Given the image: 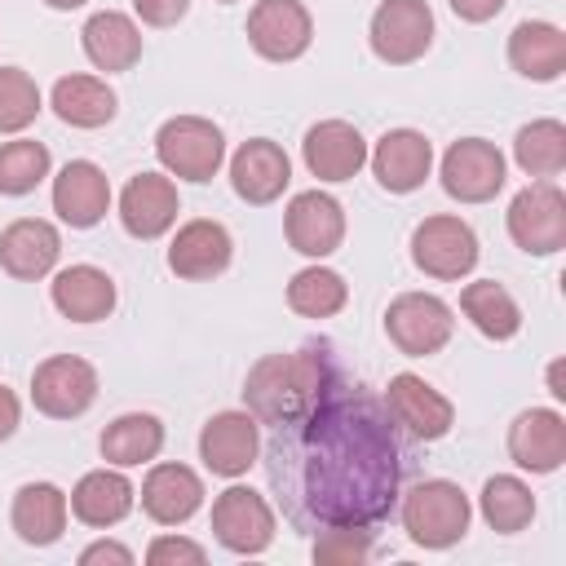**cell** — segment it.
Returning <instances> with one entry per match:
<instances>
[{"mask_svg": "<svg viewBox=\"0 0 566 566\" xmlns=\"http://www.w3.org/2000/svg\"><path fill=\"white\" fill-rule=\"evenodd\" d=\"M270 482L305 531L389 517L398 500V438L385 402L340 376L305 416L274 424Z\"/></svg>", "mask_w": 566, "mask_h": 566, "instance_id": "cell-1", "label": "cell"}, {"mask_svg": "<svg viewBox=\"0 0 566 566\" xmlns=\"http://www.w3.org/2000/svg\"><path fill=\"white\" fill-rule=\"evenodd\" d=\"M340 376H345L340 363L318 345L292 354H265L243 380V402L261 424H287L305 416Z\"/></svg>", "mask_w": 566, "mask_h": 566, "instance_id": "cell-2", "label": "cell"}, {"mask_svg": "<svg viewBox=\"0 0 566 566\" xmlns=\"http://www.w3.org/2000/svg\"><path fill=\"white\" fill-rule=\"evenodd\" d=\"M473 504L447 478H424L402 495V531L420 548H451L469 535Z\"/></svg>", "mask_w": 566, "mask_h": 566, "instance_id": "cell-3", "label": "cell"}, {"mask_svg": "<svg viewBox=\"0 0 566 566\" xmlns=\"http://www.w3.org/2000/svg\"><path fill=\"white\" fill-rule=\"evenodd\" d=\"M155 155H159V164H164L168 177L212 181L217 168L226 164V137L203 115H172L155 133Z\"/></svg>", "mask_w": 566, "mask_h": 566, "instance_id": "cell-4", "label": "cell"}, {"mask_svg": "<svg viewBox=\"0 0 566 566\" xmlns=\"http://www.w3.org/2000/svg\"><path fill=\"white\" fill-rule=\"evenodd\" d=\"M504 221H509V239L531 256H553L566 248V195L548 177L522 186Z\"/></svg>", "mask_w": 566, "mask_h": 566, "instance_id": "cell-5", "label": "cell"}, {"mask_svg": "<svg viewBox=\"0 0 566 566\" xmlns=\"http://www.w3.org/2000/svg\"><path fill=\"white\" fill-rule=\"evenodd\" d=\"M455 332V314L442 296L433 292H402L385 310V336L407 354V358H429L438 354Z\"/></svg>", "mask_w": 566, "mask_h": 566, "instance_id": "cell-6", "label": "cell"}, {"mask_svg": "<svg viewBox=\"0 0 566 566\" xmlns=\"http://www.w3.org/2000/svg\"><path fill=\"white\" fill-rule=\"evenodd\" d=\"M411 261L429 279H442V283L464 279L478 265V234L469 221L451 212H433L411 230Z\"/></svg>", "mask_w": 566, "mask_h": 566, "instance_id": "cell-7", "label": "cell"}, {"mask_svg": "<svg viewBox=\"0 0 566 566\" xmlns=\"http://www.w3.org/2000/svg\"><path fill=\"white\" fill-rule=\"evenodd\" d=\"M367 40H371V53L389 66L420 62L433 44V9L424 0H385L371 13Z\"/></svg>", "mask_w": 566, "mask_h": 566, "instance_id": "cell-8", "label": "cell"}, {"mask_svg": "<svg viewBox=\"0 0 566 566\" xmlns=\"http://www.w3.org/2000/svg\"><path fill=\"white\" fill-rule=\"evenodd\" d=\"M97 398V371L93 363L75 354H53L31 371V402L49 420H75Z\"/></svg>", "mask_w": 566, "mask_h": 566, "instance_id": "cell-9", "label": "cell"}, {"mask_svg": "<svg viewBox=\"0 0 566 566\" xmlns=\"http://www.w3.org/2000/svg\"><path fill=\"white\" fill-rule=\"evenodd\" d=\"M212 535L221 548L239 553V557H252V553H265L274 544V509L261 491L252 486H226L217 500H212Z\"/></svg>", "mask_w": 566, "mask_h": 566, "instance_id": "cell-10", "label": "cell"}, {"mask_svg": "<svg viewBox=\"0 0 566 566\" xmlns=\"http://www.w3.org/2000/svg\"><path fill=\"white\" fill-rule=\"evenodd\" d=\"M442 190L460 203H486L504 190V155L486 137H460L442 155Z\"/></svg>", "mask_w": 566, "mask_h": 566, "instance_id": "cell-11", "label": "cell"}, {"mask_svg": "<svg viewBox=\"0 0 566 566\" xmlns=\"http://www.w3.org/2000/svg\"><path fill=\"white\" fill-rule=\"evenodd\" d=\"M385 411H389L411 438H420V442H438V438H447L451 424H455L451 398L438 394V389H433L424 376H416V371L389 376V385H385Z\"/></svg>", "mask_w": 566, "mask_h": 566, "instance_id": "cell-12", "label": "cell"}, {"mask_svg": "<svg viewBox=\"0 0 566 566\" xmlns=\"http://www.w3.org/2000/svg\"><path fill=\"white\" fill-rule=\"evenodd\" d=\"M261 455V420L252 411H217L199 429V460L217 478H243Z\"/></svg>", "mask_w": 566, "mask_h": 566, "instance_id": "cell-13", "label": "cell"}, {"mask_svg": "<svg viewBox=\"0 0 566 566\" xmlns=\"http://www.w3.org/2000/svg\"><path fill=\"white\" fill-rule=\"evenodd\" d=\"M314 40V18L301 0H256L248 13V44L265 62H296Z\"/></svg>", "mask_w": 566, "mask_h": 566, "instance_id": "cell-14", "label": "cell"}, {"mask_svg": "<svg viewBox=\"0 0 566 566\" xmlns=\"http://www.w3.org/2000/svg\"><path fill=\"white\" fill-rule=\"evenodd\" d=\"M283 234L301 256H332L345 243V208L323 190H301L283 208Z\"/></svg>", "mask_w": 566, "mask_h": 566, "instance_id": "cell-15", "label": "cell"}, {"mask_svg": "<svg viewBox=\"0 0 566 566\" xmlns=\"http://www.w3.org/2000/svg\"><path fill=\"white\" fill-rule=\"evenodd\" d=\"M234 256V239L221 221L212 217H195L186 221L172 243H168V270L177 279H190V283H203V279H217Z\"/></svg>", "mask_w": 566, "mask_h": 566, "instance_id": "cell-16", "label": "cell"}, {"mask_svg": "<svg viewBox=\"0 0 566 566\" xmlns=\"http://www.w3.org/2000/svg\"><path fill=\"white\" fill-rule=\"evenodd\" d=\"M292 181V159L283 155L279 142L252 137L230 155V186L243 203H274Z\"/></svg>", "mask_w": 566, "mask_h": 566, "instance_id": "cell-17", "label": "cell"}, {"mask_svg": "<svg viewBox=\"0 0 566 566\" xmlns=\"http://www.w3.org/2000/svg\"><path fill=\"white\" fill-rule=\"evenodd\" d=\"M177 212H181V199H177L172 177H164V172H137L119 195V226L133 239L168 234L177 226Z\"/></svg>", "mask_w": 566, "mask_h": 566, "instance_id": "cell-18", "label": "cell"}, {"mask_svg": "<svg viewBox=\"0 0 566 566\" xmlns=\"http://www.w3.org/2000/svg\"><path fill=\"white\" fill-rule=\"evenodd\" d=\"M509 455L526 473H557L566 464V416L531 407L509 424Z\"/></svg>", "mask_w": 566, "mask_h": 566, "instance_id": "cell-19", "label": "cell"}, {"mask_svg": "<svg viewBox=\"0 0 566 566\" xmlns=\"http://www.w3.org/2000/svg\"><path fill=\"white\" fill-rule=\"evenodd\" d=\"M367 159H371L376 181H380L389 195H411V190L424 186V177H429V168H433V146H429V137L416 133V128H389V133L376 142V150H367Z\"/></svg>", "mask_w": 566, "mask_h": 566, "instance_id": "cell-20", "label": "cell"}, {"mask_svg": "<svg viewBox=\"0 0 566 566\" xmlns=\"http://www.w3.org/2000/svg\"><path fill=\"white\" fill-rule=\"evenodd\" d=\"M301 155L318 181H349L367 164V142L349 119H323L305 133Z\"/></svg>", "mask_w": 566, "mask_h": 566, "instance_id": "cell-21", "label": "cell"}, {"mask_svg": "<svg viewBox=\"0 0 566 566\" xmlns=\"http://www.w3.org/2000/svg\"><path fill=\"white\" fill-rule=\"evenodd\" d=\"M111 208V181L93 159H71L62 164V172L53 177V212L71 226V230H88L106 217Z\"/></svg>", "mask_w": 566, "mask_h": 566, "instance_id": "cell-22", "label": "cell"}, {"mask_svg": "<svg viewBox=\"0 0 566 566\" xmlns=\"http://www.w3.org/2000/svg\"><path fill=\"white\" fill-rule=\"evenodd\" d=\"M57 256H62V234L40 217H18L13 226L0 230V270L22 283L44 279L57 265Z\"/></svg>", "mask_w": 566, "mask_h": 566, "instance_id": "cell-23", "label": "cell"}, {"mask_svg": "<svg viewBox=\"0 0 566 566\" xmlns=\"http://www.w3.org/2000/svg\"><path fill=\"white\" fill-rule=\"evenodd\" d=\"M203 504V478L190 464H150L146 482H142V509L150 522L159 526H181L199 513Z\"/></svg>", "mask_w": 566, "mask_h": 566, "instance_id": "cell-24", "label": "cell"}, {"mask_svg": "<svg viewBox=\"0 0 566 566\" xmlns=\"http://www.w3.org/2000/svg\"><path fill=\"white\" fill-rule=\"evenodd\" d=\"M66 513H71V504H66V491L62 486H53V482H22L18 495H13L9 522H13V531H18L22 544L49 548V544L62 539Z\"/></svg>", "mask_w": 566, "mask_h": 566, "instance_id": "cell-25", "label": "cell"}, {"mask_svg": "<svg viewBox=\"0 0 566 566\" xmlns=\"http://www.w3.org/2000/svg\"><path fill=\"white\" fill-rule=\"evenodd\" d=\"M133 500H137V491H133V482H128L115 464L84 473V478L75 482V491L66 495L71 513H75L84 526H93V531H106V526L124 522V517L133 513Z\"/></svg>", "mask_w": 566, "mask_h": 566, "instance_id": "cell-26", "label": "cell"}, {"mask_svg": "<svg viewBox=\"0 0 566 566\" xmlns=\"http://www.w3.org/2000/svg\"><path fill=\"white\" fill-rule=\"evenodd\" d=\"M53 305L62 318L71 323H97L115 310V279L97 265H66L53 274V287H49Z\"/></svg>", "mask_w": 566, "mask_h": 566, "instance_id": "cell-27", "label": "cell"}, {"mask_svg": "<svg viewBox=\"0 0 566 566\" xmlns=\"http://www.w3.org/2000/svg\"><path fill=\"white\" fill-rule=\"evenodd\" d=\"M80 44H84V57L97 71H106V75L133 71L137 57H142V31H137V22L128 13H115V9L93 13L84 22V31H80Z\"/></svg>", "mask_w": 566, "mask_h": 566, "instance_id": "cell-28", "label": "cell"}, {"mask_svg": "<svg viewBox=\"0 0 566 566\" xmlns=\"http://www.w3.org/2000/svg\"><path fill=\"white\" fill-rule=\"evenodd\" d=\"M509 66L535 84H548L566 71V35L562 27L553 22H539V18H526L513 27L509 35Z\"/></svg>", "mask_w": 566, "mask_h": 566, "instance_id": "cell-29", "label": "cell"}, {"mask_svg": "<svg viewBox=\"0 0 566 566\" xmlns=\"http://www.w3.org/2000/svg\"><path fill=\"white\" fill-rule=\"evenodd\" d=\"M102 460L115 464V469H133V464H150L159 451H164V424L159 416L150 411H128V416H115L102 438Z\"/></svg>", "mask_w": 566, "mask_h": 566, "instance_id": "cell-30", "label": "cell"}, {"mask_svg": "<svg viewBox=\"0 0 566 566\" xmlns=\"http://www.w3.org/2000/svg\"><path fill=\"white\" fill-rule=\"evenodd\" d=\"M49 106L71 128H102V124L115 119V88L97 75H62L53 84Z\"/></svg>", "mask_w": 566, "mask_h": 566, "instance_id": "cell-31", "label": "cell"}, {"mask_svg": "<svg viewBox=\"0 0 566 566\" xmlns=\"http://www.w3.org/2000/svg\"><path fill=\"white\" fill-rule=\"evenodd\" d=\"M460 310L464 318L486 336V340H513L522 332V310L513 301V292L495 279H478L460 292Z\"/></svg>", "mask_w": 566, "mask_h": 566, "instance_id": "cell-32", "label": "cell"}, {"mask_svg": "<svg viewBox=\"0 0 566 566\" xmlns=\"http://www.w3.org/2000/svg\"><path fill=\"white\" fill-rule=\"evenodd\" d=\"M478 509H482V517H486L491 531H500V535H517V531H526L531 517H535V495H531V486H526L522 478H513V473H495V478L482 482Z\"/></svg>", "mask_w": 566, "mask_h": 566, "instance_id": "cell-33", "label": "cell"}, {"mask_svg": "<svg viewBox=\"0 0 566 566\" xmlns=\"http://www.w3.org/2000/svg\"><path fill=\"white\" fill-rule=\"evenodd\" d=\"M513 159L526 177H557L566 168V124L562 119H531L513 137Z\"/></svg>", "mask_w": 566, "mask_h": 566, "instance_id": "cell-34", "label": "cell"}, {"mask_svg": "<svg viewBox=\"0 0 566 566\" xmlns=\"http://www.w3.org/2000/svg\"><path fill=\"white\" fill-rule=\"evenodd\" d=\"M345 301H349V283L327 265H305L287 283V305L301 318H332L345 310Z\"/></svg>", "mask_w": 566, "mask_h": 566, "instance_id": "cell-35", "label": "cell"}, {"mask_svg": "<svg viewBox=\"0 0 566 566\" xmlns=\"http://www.w3.org/2000/svg\"><path fill=\"white\" fill-rule=\"evenodd\" d=\"M53 168V155L44 142L18 137L0 146V195H31Z\"/></svg>", "mask_w": 566, "mask_h": 566, "instance_id": "cell-36", "label": "cell"}, {"mask_svg": "<svg viewBox=\"0 0 566 566\" xmlns=\"http://www.w3.org/2000/svg\"><path fill=\"white\" fill-rule=\"evenodd\" d=\"M40 106V84L22 66H0V133H22L27 124H35Z\"/></svg>", "mask_w": 566, "mask_h": 566, "instance_id": "cell-37", "label": "cell"}, {"mask_svg": "<svg viewBox=\"0 0 566 566\" xmlns=\"http://www.w3.org/2000/svg\"><path fill=\"white\" fill-rule=\"evenodd\" d=\"M310 553L318 566H363L371 557V531L367 526H318V539Z\"/></svg>", "mask_w": 566, "mask_h": 566, "instance_id": "cell-38", "label": "cell"}, {"mask_svg": "<svg viewBox=\"0 0 566 566\" xmlns=\"http://www.w3.org/2000/svg\"><path fill=\"white\" fill-rule=\"evenodd\" d=\"M208 553H203V544H195V539H186V535H159L150 548H146V562L150 566H199Z\"/></svg>", "mask_w": 566, "mask_h": 566, "instance_id": "cell-39", "label": "cell"}, {"mask_svg": "<svg viewBox=\"0 0 566 566\" xmlns=\"http://www.w3.org/2000/svg\"><path fill=\"white\" fill-rule=\"evenodd\" d=\"M133 9H137V18L146 27H172V22L186 18L190 0H133Z\"/></svg>", "mask_w": 566, "mask_h": 566, "instance_id": "cell-40", "label": "cell"}, {"mask_svg": "<svg viewBox=\"0 0 566 566\" xmlns=\"http://www.w3.org/2000/svg\"><path fill=\"white\" fill-rule=\"evenodd\" d=\"M97 562H115V566H133V548L115 544V539H97L80 553V566H97Z\"/></svg>", "mask_w": 566, "mask_h": 566, "instance_id": "cell-41", "label": "cell"}, {"mask_svg": "<svg viewBox=\"0 0 566 566\" xmlns=\"http://www.w3.org/2000/svg\"><path fill=\"white\" fill-rule=\"evenodd\" d=\"M460 22H491L509 0H447Z\"/></svg>", "mask_w": 566, "mask_h": 566, "instance_id": "cell-42", "label": "cell"}, {"mask_svg": "<svg viewBox=\"0 0 566 566\" xmlns=\"http://www.w3.org/2000/svg\"><path fill=\"white\" fill-rule=\"evenodd\" d=\"M18 420H22V407H18V394L9 385H0V442H9L18 433Z\"/></svg>", "mask_w": 566, "mask_h": 566, "instance_id": "cell-43", "label": "cell"}, {"mask_svg": "<svg viewBox=\"0 0 566 566\" xmlns=\"http://www.w3.org/2000/svg\"><path fill=\"white\" fill-rule=\"evenodd\" d=\"M548 394L553 398H566V380H562V358L548 367Z\"/></svg>", "mask_w": 566, "mask_h": 566, "instance_id": "cell-44", "label": "cell"}, {"mask_svg": "<svg viewBox=\"0 0 566 566\" xmlns=\"http://www.w3.org/2000/svg\"><path fill=\"white\" fill-rule=\"evenodd\" d=\"M44 4H49V9H62V13H66V9H80V4H88V0H44Z\"/></svg>", "mask_w": 566, "mask_h": 566, "instance_id": "cell-45", "label": "cell"}, {"mask_svg": "<svg viewBox=\"0 0 566 566\" xmlns=\"http://www.w3.org/2000/svg\"><path fill=\"white\" fill-rule=\"evenodd\" d=\"M217 4H234V0H217Z\"/></svg>", "mask_w": 566, "mask_h": 566, "instance_id": "cell-46", "label": "cell"}]
</instances>
